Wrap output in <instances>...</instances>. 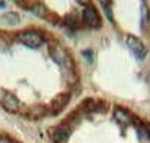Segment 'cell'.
<instances>
[{
	"instance_id": "obj_1",
	"label": "cell",
	"mask_w": 150,
	"mask_h": 143,
	"mask_svg": "<svg viewBox=\"0 0 150 143\" xmlns=\"http://www.w3.org/2000/svg\"><path fill=\"white\" fill-rule=\"evenodd\" d=\"M17 39L23 45H26L29 48H39L45 42L44 36L39 32H36V30H21L17 35Z\"/></svg>"
},
{
	"instance_id": "obj_2",
	"label": "cell",
	"mask_w": 150,
	"mask_h": 143,
	"mask_svg": "<svg viewBox=\"0 0 150 143\" xmlns=\"http://www.w3.org/2000/svg\"><path fill=\"white\" fill-rule=\"evenodd\" d=\"M50 56L53 57V60L56 63H59L62 68L65 69H72L74 68V63H72V59L69 56V53L60 45H53L50 47Z\"/></svg>"
},
{
	"instance_id": "obj_3",
	"label": "cell",
	"mask_w": 150,
	"mask_h": 143,
	"mask_svg": "<svg viewBox=\"0 0 150 143\" xmlns=\"http://www.w3.org/2000/svg\"><path fill=\"white\" fill-rule=\"evenodd\" d=\"M81 20L87 27H90V29H101V26H102L101 15H99V12L96 11V8L92 6V5H87L83 9Z\"/></svg>"
},
{
	"instance_id": "obj_4",
	"label": "cell",
	"mask_w": 150,
	"mask_h": 143,
	"mask_svg": "<svg viewBox=\"0 0 150 143\" xmlns=\"http://www.w3.org/2000/svg\"><path fill=\"white\" fill-rule=\"evenodd\" d=\"M112 118H114L116 124L120 125L122 128H128V127H134L137 124V116H134L129 110L123 109V107H116L112 112Z\"/></svg>"
},
{
	"instance_id": "obj_5",
	"label": "cell",
	"mask_w": 150,
	"mask_h": 143,
	"mask_svg": "<svg viewBox=\"0 0 150 143\" xmlns=\"http://www.w3.org/2000/svg\"><path fill=\"white\" fill-rule=\"evenodd\" d=\"M126 45L138 60H143L147 56V48H146V45L143 44V41L140 39V38H137L134 35H128L126 36Z\"/></svg>"
},
{
	"instance_id": "obj_6",
	"label": "cell",
	"mask_w": 150,
	"mask_h": 143,
	"mask_svg": "<svg viewBox=\"0 0 150 143\" xmlns=\"http://www.w3.org/2000/svg\"><path fill=\"white\" fill-rule=\"evenodd\" d=\"M0 104H2V107L5 110H8L9 113H15L21 107V102H20L18 97L12 92H6V90H3V94L0 95Z\"/></svg>"
},
{
	"instance_id": "obj_7",
	"label": "cell",
	"mask_w": 150,
	"mask_h": 143,
	"mask_svg": "<svg viewBox=\"0 0 150 143\" xmlns=\"http://www.w3.org/2000/svg\"><path fill=\"white\" fill-rule=\"evenodd\" d=\"M71 133H72V129L66 124H60V125L54 127L53 129H50V136L53 137V140L56 143H65V142H68V139L71 137Z\"/></svg>"
},
{
	"instance_id": "obj_8",
	"label": "cell",
	"mask_w": 150,
	"mask_h": 143,
	"mask_svg": "<svg viewBox=\"0 0 150 143\" xmlns=\"http://www.w3.org/2000/svg\"><path fill=\"white\" fill-rule=\"evenodd\" d=\"M71 97L68 92H62L59 95H56L53 99H51V104H50V112H51L53 114H59L63 112V109L68 106Z\"/></svg>"
},
{
	"instance_id": "obj_9",
	"label": "cell",
	"mask_w": 150,
	"mask_h": 143,
	"mask_svg": "<svg viewBox=\"0 0 150 143\" xmlns=\"http://www.w3.org/2000/svg\"><path fill=\"white\" fill-rule=\"evenodd\" d=\"M30 11L35 15L41 17V18H47L48 17V9L41 3V2H30Z\"/></svg>"
},
{
	"instance_id": "obj_10",
	"label": "cell",
	"mask_w": 150,
	"mask_h": 143,
	"mask_svg": "<svg viewBox=\"0 0 150 143\" xmlns=\"http://www.w3.org/2000/svg\"><path fill=\"white\" fill-rule=\"evenodd\" d=\"M2 23L6 26H17L20 23V15L17 12H5L2 15Z\"/></svg>"
},
{
	"instance_id": "obj_11",
	"label": "cell",
	"mask_w": 150,
	"mask_h": 143,
	"mask_svg": "<svg viewBox=\"0 0 150 143\" xmlns=\"http://www.w3.org/2000/svg\"><path fill=\"white\" fill-rule=\"evenodd\" d=\"M65 23H66L68 26H71L72 29H77V27H80V26H81L80 18H78V15L75 14V12H71V14H68V15L65 17Z\"/></svg>"
},
{
	"instance_id": "obj_12",
	"label": "cell",
	"mask_w": 150,
	"mask_h": 143,
	"mask_svg": "<svg viewBox=\"0 0 150 143\" xmlns=\"http://www.w3.org/2000/svg\"><path fill=\"white\" fill-rule=\"evenodd\" d=\"M104 11L107 12V17H108V20H110L111 23H114V15H112V12H111V6H108V8H104Z\"/></svg>"
},
{
	"instance_id": "obj_13",
	"label": "cell",
	"mask_w": 150,
	"mask_h": 143,
	"mask_svg": "<svg viewBox=\"0 0 150 143\" xmlns=\"http://www.w3.org/2000/svg\"><path fill=\"white\" fill-rule=\"evenodd\" d=\"M92 54H93V53H92V50H84V51H83V56H86V59H89L90 62L93 60Z\"/></svg>"
},
{
	"instance_id": "obj_14",
	"label": "cell",
	"mask_w": 150,
	"mask_h": 143,
	"mask_svg": "<svg viewBox=\"0 0 150 143\" xmlns=\"http://www.w3.org/2000/svg\"><path fill=\"white\" fill-rule=\"evenodd\" d=\"M99 2H101L102 8H108V6H111V0H99Z\"/></svg>"
},
{
	"instance_id": "obj_15",
	"label": "cell",
	"mask_w": 150,
	"mask_h": 143,
	"mask_svg": "<svg viewBox=\"0 0 150 143\" xmlns=\"http://www.w3.org/2000/svg\"><path fill=\"white\" fill-rule=\"evenodd\" d=\"M77 3H80L83 6H87V5H90V0H77Z\"/></svg>"
}]
</instances>
